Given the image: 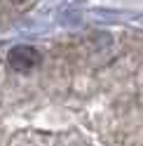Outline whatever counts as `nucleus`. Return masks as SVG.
Listing matches in <instances>:
<instances>
[{"label":"nucleus","instance_id":"f257e3e1","mask_svg":"<svg viewBox=\"0 0 143 146\" xmlns=\"http://www.w3.org/2000/svg\"><path fill=\"white\" fill-rule=\"evenodd\" d=\"M7 61H10V66L14 71L19 73H28L33 68H38L42 64V54L31 47V45H16V47L10 50V54H7Z\"/></svg>","mask_w":143,"mask_h":146},{"label":"nucleus","instance_id":"f03ea898","mask_svg":"<svg viewBox=\"0 0 143 146\" xmlns=\"http://www.w3.org/2000/svg\"><path fill=\"white\" fill-rule=\"evenodd\" d=\"M12 3H14V5H26L28 0H12Z\"/></svg>","mask_w":143,"mask_h":146}]
</instances>
